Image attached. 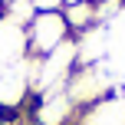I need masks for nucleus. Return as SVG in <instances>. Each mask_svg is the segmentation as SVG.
Masks as SVG:
<instances>
[{"instance_id":"3","label":"nucleus","mask_w":125,"mask_h":125,"mask_svg":"<svg viewBox=\"0 0 125 125\" xmlns=\"http://www.w3.org/2000/svg\"><path fill=\"white\" fill-rule=\"evenodd\" d=\"M33 99V56L0 73V112H23Z\"/></svg>"},{"instance_id":"5","label":"nucleus","mask_w":125,"mask_h":125,"mask_svg":"<svg viewBox=\"0 0 125 125\" xmlns=\"http://www.w3.org/2000/svg\"><path fill=\"white\" fill-rule=\"evenodd\" d=\"M30 56V46H26V26L13 23L10 17L0 13V73L17 62H23Z\"/></svg>"},{"instance_id":"6","label":"nucleus","mask_w":125,"mask_h":125,"mask_svg":"<svg viewBox=\"0 0 125 125\" xmlns=\"http://www.w3.org/2000/svg\"><path fill=\"white\" fill-rule=\"evenodd\" d=\"M76 125H125V99L115 92L102 95L76 115Z\"/></svg>"},{"instance_id":"2","label":"nucleus","mask_w":125,"mask_h":125,"mask_svg":"<svg viewBox=\"0 0 125 125\" xmlns=\"http://www.w3.org/2000/svg\"><path fill=\"white\" fill-rule=\"evenodd\" d=\"M66 40H73L69 23L62 17V10L53 13H36V17L26 23V46H30V56H46L56 46H62Z\"/></svg>"},{"instance_id":"11","label":"nucleus","mask_w":125,"mask_h":125,"mask_svg":"<svg viewBox=\"0 0 125 125\" xmlns=\"http://www.w3.org/2000/svg\"><path fill=\"white\" fill-rule=\"evenodd\" d=\"M0 13H3V3H0Z\"/></svg>"},{"instance_id":"4","label":"nucleus","mask_w":125,"mask_h":125,"mask_svg":"<svg viewBox=\"0 0 125 125\" xmlns=\"http://www.w3.org/2000/svg\"><path fill=\"white\" fill-rule=\"evenodd\" d=\"M33 125H76L79 105L73 102V95L66 89H53V92H40L26 105Z\"/></svg>"},{"instance_id":"10","label":"nucleus","mask_w":125,"mask_h":125,"mask_svg":"<svg viewBox=\"0 0 125 125\" xmlns=\"http://www.w3.org/2000/svg\"><path fill=\"white\" fill-rule=\"evenodd\" d=\"M69 3H89V0H66V7H69Z\"/></svg>"},{"instance_id":"9","label":"nucleus","mask_w":125,"mask_h":125,"mask_svg":"<svg viewBox=\"0 0 125 125\" xmlns=\"http://www.w3.org/2000/svg\"><path fill=\"white\" fill-rule=\"evenodd\" d=\"M30 3H33L36 13H53V10H62L66 0H30Z\"/></svg>"},{"instance_id":"1","label":"nucleus","mask_w":125,"mask_h":125,"mask_svg":"<svg viewBox=\"0 0 125 125\" xmlns=\"http://www.w3.org/2000/svg\"><path fill=\"white\" fill-rule=\"evenodd\" d=\"M79 69V50L76 40H66L46 56H33V95L53 92V89H66L73 73Z\"/></svg>"},{"instance_id":"7","label":"nucleus","mask_w":125,"mask_h":125,"mask_svg":"<svg viewBox=\"0 0 125 125\" xmlns=\"http://www.w3.org/2000/svg\"><path fill=\"white\" fill-rule=\"evenodd\" d=\"M62 17H66L69 23V33L73 36H79V33L92 30V26H99V0H89V3H69L62 7Z\"/></svg>"},{"instance_id":"8","label":"nucleus","mask_w":125,"mask_h":125,"mask_svg":"<svg viewBox=\"0 0 125 125\" xmlns=\"http://www.w3.org/2000/svg\"><path fill=\"white\" fill-rule=\"evenodd\" d=\"M3 17H10L13 23L26 26L33 17H36V10H33V3H30V0H10V3H3Z\"/></svg>"}]
</instances>
